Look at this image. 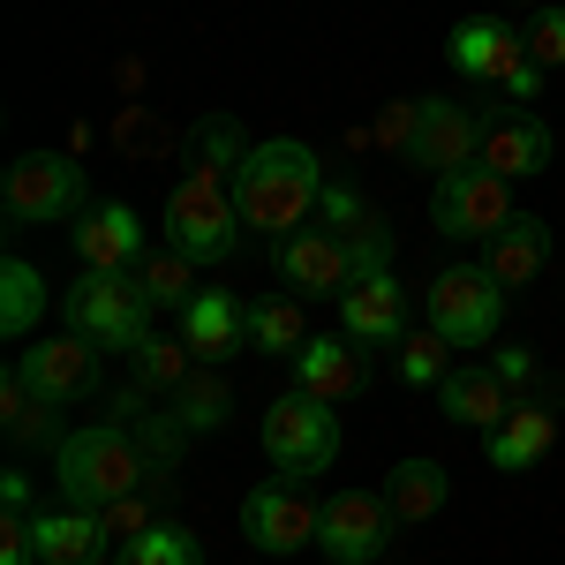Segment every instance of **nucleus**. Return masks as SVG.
<instances>
[{
  "label": "nucleus",
  "mask_w": 565,
  "mask_h": 565,
  "mask_svg": "<svg viewBox=\"0 0 565 565\" xmlns=\"http://www.w3.org/2000/svg\"><path fill=\"white\" fill-rule=\"evenodd\" d=\"M445 61L460 68V76H476V84H505L513 68L527 61V39L513 23H490V15H468L452 39H445Z\"/></svg>",
  "instance_id": "nucleus-14"
},
{
  "label": "nucleus",
  "mask_w": 565,
  "mask_h": 565,
  "mask_svg": "<svg viewBox=\"0 0 565 565\" xmlns=\"http://www.w3.org/2000/svg\"><path fill=\"white\" fill-rule=\"evenodd\" d=\"M415 114H423V98H415V106L399 98V106L385 114V143H415Z\"/></svg>",
  "instance_id": "nucleus-37"
},
{
  "label": "nucleus",
  "mask_w": 565,
  "mask_h": 565,
  "mask_svg": "<svg viewBox=\"0 0 565 565\" xmlns=\"http://www.w3.org/2000/svg\"><path fill=\"white\" fill-rule=\"evenodd\" d=\"M482 121L476 106H452V98H423V114H415V143H407V159L423 167V174H452V167H476L482 151Z\"/></svg>",
  "instance_id": "nucleus-12"
},
{
  "label": "nucleus",
  "mask_w": 565,
  "mask_h": 565,
  "mask_svg": "<svg viewBox=\"0 0 565 565\" xmlns=\"http://www.w3.org/2000/svg\"><path fill=\"white\" fill-rule=\"evenodd\" d=\"M196 143H204V159H196V167H242V159H249V151H242V136H234V121H204V129H196Z\"/></svg>",
  "instance_id": "nucleus-34"
},
{
  "label": "nucleus",
  "mask_w": 565,
  "mask_h": 565,
  "mask_svg": "<svg viewBox=\"0 0 565 565\" xmlns=\"http://www.w3.org/2000/svg\"><path fill=\"white\" fill-rule=\"evenodd\" d=\"M98 527H106V543H129V535H143V527H159V521H151V498L129 490V498L98 505Z\"/></svg>",
  "instance_id": "nucleus-32"
},
{
  "label": "nucleus",
  "mask_w": 565,
  "mask_h": 565,
  "mask_svg": "<svg viewBox=\"0 0 565 565\" xmlns=\"http://www.w3.org/2000/svg\"><path fill=\"white\" fill-rule=\"evenodd\" d=\"M181 340H189V354L196 362H226V354H242V340H249V309L234 302L226 287H196L189 295V309H181Z\"/></svg>",
  "instance_id": "nucleus-15"
},
{
  "label": "nucleus",
  "mask_w": 565,
  "mask_h": 565,
  "mask_svg": "<svg viewBox=\"0 0 565 565\" xmlns=\"http://www.w3.org/2000/svg\"><path fill=\"white\" fill-rule=\"evenodd\" d=\"M136 249H143V226H136L129 204H98V212H84V226H76V257H84V271H129Z\"/></svg>",
  "instance_id": "nucleus-19"
},
{
  "label": "nucleus",
  "mask_w": 565,
  "mask_h": 565,
  "mask_svg": "<svg viewBox=\"0 0 565 565\" xmlns=\"http://www.w3.org/2000/svg\"><path fill=\"white\" fill-rule=\"evenodd\" d=\"M114 565H204V551H196V535H189V527L159 521V527H143V535H129Z\"/></svg>",
  "instance_id": "nucleus-29"
},
{
  "label": "nucleus",
  "mask_w": 565,
  "mask_h": 565,
  "mask_svg": "<svg viewBox=\"0 0 565 565\" xmlns=\"http://www.w3.org/2000/svg\"><path fill=\"white\" fill-rule=\"evenodd\" d=\"M482 445H490V468L521 476V468H535V460L558 445V415H551V407H527V399H513V415L482 437Z\"/></svg>",
  "instance_id": "nucleus-21"
},
{
  "label": "nucleus",
  "mask_w": 565,
  "mask_h": 565,
  "mask_svg": "<svg viewBox=\"0 0 565 565\" xmlns=\"http://www.w3.org/2000/svg\"><path fill=\"white\" fill-rule=\"evenodd\" d=\"M437 407H445V423L490 437L505 415H513V385H505L498 370H452V377L437 385Z\"/></svg>",
  "instance_id": "nucleus-18"
},
{
  "label": "nucleus",
  "mask_w": 565,
  "mask_h": 565,
  "mask_svg": "<svg viewBox=\"0 0 565 565\" xmlns=\"http://www.w3.org/2000/svg\"><path fill=\"white\" fill-rule=\"evenodd\" d=\"M84 204V167L68 151H23L0 181V212L8 226H53Z\"/></svg>",
  "instance_id": "nucleus-7"
},
{
  "label": "nucleus",
  "mask_w": 565,
  "mask_h": 565,
  "mask_svg": "<svg viewBox=\"0 0 565 565\" xmlns=\"http://www.w3.org/2000/svg\"><path fill=\"white\" fill-rule=\"evenodd\" d=\"M136 271H143V287H151L159 309H189V295H196V257H181V249H159V257L136 264Z\"/></svg>",
  "instance_id": "nucleus-30"
},
{
  "label": "nucleus",
  "mask_w": 565,
  "mask_h": 565,
  "mask_svg": "<svg viewBox=\"0 0 565 565\" xmlns=\"http://www.w3.org/2000/svg\"><path fill=\"white\" fill-rule=\"evenodd\" d=\"M521 39H527V61L535 68H565V8H543Z\"/></svg>",
  "instance_id": "nucleus-33"
},
{
  "label": "nucleus",
  "mask_w": 565,
  "mask_h": 565,
  "mask_svg": "<svg viewBox=\"0 0 565 565\" xmlns=\"http://www.w3.org/2000/svg\"><path fill=\"white\" fill-rule=\"evenodd\" d=\"M249 348L264 354H302L309 348V332H302V309L287 302V295H271V302L249 309Z\"/></svg>",
  "instance_id": "nucleus-27"
},
{
  "label": "nucleus",
  "mask_w": 565,
  "mask_h": 565,
  "mask_svg": "<svg viewBox=\"0 0 565 565\" xmlns=\"http://www.w3.org/2000/svg\"><path fill=\"white\" fill-rule=\"evenodd\" d=\"M490 370H498L505 385H527V377H535V354H527V348H505L498 362H490Z\"/></svg>",
  "instance_id": "nucleus-38"
},
{
  "label": "nucleus",
  "mask_w": 565,
  "mask_h": 565,
  "mask_svg": "<svg viewBox=\"0 0 565 565\" xmlns=\"http://www.w3.org/2000/svg\"><path fill=\"white\" fill-rule=\"evenodd\" d=\"M340 309H348V340H370V348H399L407 340V287L392 271H362L340 295Z\"/></svg>",
  "instance_id": "nucleus-16"
},
{
  "label": "nucleus",
  "mask_w": 565,
  "mask_h": 565,
  "mask_svg": "<svg viewBox=\"0 0 565 565\" xmlns=\"http://www.w3.org/2000/svg\"><path fill=\"white\" fill-rule=\"evenodd\" d=\"M324 218H332V226H362V196H354V189H324Z\"/></svg>",
  "instance_id": "nucleus-36"
},
{
  "label": "nucleus",
  "mask_w": 565,
  "mask_h": 565,
  "mask_svg": "<svg viewBox=\"0 0 565 565\" xmlns=\"http://www.w3.org/2000/svg\"><path fill=\"white\" fill-rule=\"evenodd\" d=\"M354 385H362V362H354L348 332H340V340H309V348L295 354V392H317V399L340 407Z\"/></svg>",
  "instance_id": "nucleus-24"
},
{
  "label": "nucleus",
  "mask_w": 565,
  "mask_h": 565,
  "mask_svg": "<svg viewBox=\"0 0 565 565\" xmlns=\"http://www.w3.org/2000/svg\"><path fill=\"white\" fill-rule=\"evenodd\" d=\"M61 309H68V332H84L90 348L106 354H129L143 332H151V287H143V271H84L68 295H61Z\"/></svg>",
  "instance_id": "nucleus-3"
},
{
  "label": "nucleus",
  "mask_w": 565,
  "mask_h": 565,
  "mask_svg": "<svg viewBox=\"0 0 565 565\" xmlns=\"http://www.w3.org/2000/svg\"><path fill=\"white\" fill-rule=\"evenodd\" d=\"M234 242H242L234 189L212 167H189L167 189V249H181V257H196V264H218V257H234Z\"/></svg>",
  "instance_id": "nucleus-4"
},
{
  "label": "nucleus",
  "mask_w": 565,
  "mask_h": 565,
  "mask_svg": "<svg viewBox=\"0 0 565 565\" xmlns=\"http://www.w3.org/2000/svg\"><path fill=\"white\" fill-rule=\"evenodd\" d=\"M39 558L45 565H98V551H106V527H98V513H84V505H61V513H39Z\"/></svg>",
  "instance_id": "nucleus-23"
},
{
  "label": "nucleus",
  "mask_w": 565,
  "mask_h": 565,
  "mask_svg": "<svg viewBox=\"0 0 565 565\" xmlns=\"http://www.w3.org/2000/svg\"><path fill=\"white\" fill-rule=\"evenodd\" d=\"M129 354H136V385L143 392H174L181 377H189V362H196L189 340H159V332H143Z\"/></svg>",
  "instance_id": "nucleus-28"
},
{
  "label": "nucleus",
  "mask_w": 565,
  "mask_h": 565,
  "mask_svg": "<svg viewBox=\"0 0 565 565\" xmlns=\"http://www.w3.org/2000/svg\"><path fill=\"white\" fill-rule=\"evenodd\" d=\"M317 521H324V505H309L287 476L242 498V535L257 543L264 558H295L302 543H317Z\"/></svg>",
  "instance_id": "nucleus-10"
},
{
  "label": "nucleus",
  "mask_w": 565,
  "mask_h": 565,
  "mask_svg": "<svg viewBox=\"0 0 565 565\" xmlns=\"http://www.w3.org/2000/svg\"><path fill=\"white\" fill-rule=\"evenodd\" d=\"M271 271H279L295 295H309V302H332V295L354 287V249L332 226H295V234L271 242Z\"/></svg>",
  "instance_id": "nucleus-9"
},
{
  "label": "nucleus",
  "mask_w": 565,
  "mask_h": 565,
  "mask_svg": "<svg viewBox=\"0 0 565 565\" xmlns=\"http://www.w3.org/2000/svg\"><path fill=\"white\" fill-rule=\"evenodd\" d=\"M143 476H151V452L129 437V423H90V430L61 437V452H53V490H61V505H84V513L143 490Z\"/></svg>",
  "instance_id": "nucleus-2"
},
{
  "label": "nucleus",
  "mask_w": 565,
  "mask_h": 565,
  "mask_svg": "<svg viewBox=\"0 0 565 565\" xmlns=\"http://www.w3.org/2000/svg\"><path fill=\"white\" fill-rule=\"evenodd\" d=\"M0 505H8V513H31V482L8 476V482H0Z\"/></svg>",
  "instance_id": "nucleus-40"
},
{
  "label": "nucleus",
  "mask_w": 565,
  "mask_h": 565,
  "mask_svg": "<svg viewBox=\"0 0 565 565\" xmlns=\"http://www.w3.org/2000/svg\"><path fill=\"white\" fill-rule=\"evenodd\" d=\"M392 505L385 498H370V490H348V498H332L324 505V521H317V551L332 565H370L377 551L392 543Z\"/></svg>",
  "instance_id": "nucleus-11"
},
{
  "label": "nucleus",
  "mask_w": 565,
  "mask_h": 565,
  "mask_svg": "<svg viewBox=\"0 0 565 565\" xmlns=\"http://www.w3.org/2000/svg\"><path fill=\"white\" fill-rule=\"evenodd\" d=\"M445 354H452L445 332H407V340H399V377H407V385H445V377H452Z\"/></svg>",
  "instance_id": "nucleus-31"
},
{
  "label": "nucleus",
  "mask_w": 565,
  "mask_h": 565,
  "mask_svg": "<svg viewBox=\"0 0 565 565\" xmlns=\"http://www.w3.org/2000/svg\"><path fill=\"white\" fill-rule=\"evenodd\" d=\"M39 317H45L39 264L8 257V264H0V332H8V340H31V332H39Z\"/></svg>",
  "instance_id": "nucleus-25"
},
{
  "label": "nucleus",
  "mask_w": 565,
  "mask_h": 565,
  "mask_svg": "<svg viewBox=\"0 0 565 565\" xmlns=\"http://www.w3.org/2000/svg\"><path fill=\"white\" fill-rule=\"evenodd\" d=\"M39 558V527H31V513H8V527H0V565H31Z\"/></svg>",
  "instance_id": "nucleus-35"
},
{
  "label": "nucleus",
  "mask_w": 565,
  "mask_h": 565,
  "mask_svg": "<svg viewBox=\"0 0 565 565\" xmlns=\"http://www.w3.org/2000/svg\"><path fill=\"white\" fill-rule=\"evenodd\" d=\"M490 174L505 181H535L543 167H551V129L535 121V114H498L490 129H482V151H476Z\"/></svg>",
  "instance_id": "nucleus-17"
},
{
  "label": "nucleus",
  "mask_w": 565,
  "mask_h": 565,
  "mask_svg": "<svg viewBox=\"0 0 565 565\" xmlns=\"http://www.w3.org/2000/svg\"><path fill=\"white\" fill-rule=\"evenodd\" d=\"M513 181L490 174V167H452V174H437L430 189V226L437 234H452V242H490L498 226H513Z\"/></svg>",
  "instance_id": "nucleus-6"
},
{
  "label": "nucleus",
  "mask_w": 565,
  "mask_h": 565,
  "mask_svg": "<svg viewBox=\"0 0 565 565\" xmlns=\"http://www.w3.org/2000/svg\"><path fill=\"white\" fill-rule=\"evenodd\" d=\"M543 264H551V226H543V218H513V226H498V234L482 242V271H490L498 287H527Z\"/></svg>",
  "instance_id": "nucleus-20"
},
{
  "label": "nucleus",
  "mask_w": 565,
  "mask_h": 565,
  "mask_svg": "<svg viewBox=\"0 0 565 565\" xmlns=\"http://www.w3.org/2000/svg\"><path fill=\"white\" fill-rule=\"evenodd\" d=\"M445 498H452V482H445V468L437 460H399L385 476V505H392V521L399 527H423L445 513Z\"/></svg>",
  "instance_id": "nucleus-22"
},
{
  "label": "nucleus",
  "mask_w": 565,
  "mask_h": 565,
  "mask_svg": "<svg viewBox=\"0 0 565 565\" xmlns=\"http://www.w3.org/2000/svg\"><path fill=\"white\" fill-rule=\"evenodd\" d=\"M505 90H513L521 106H535V90H543V68H535V61H521V68L505 76Z\"/></svg>",
  "instance_id": "nucleus-39"
},
{
  "label": "nucleus",
  "mask_w": 565,
  "mask_h": 565,
  "mask_svg": "<svg viewBox=\"0 0 565 565\" xmlns=\"http://www.w3.org/2000/svg\"><path fill=\"white\" fill-rule=\"evenodd\" d=\"M264 452L287 482H309L340 460V423H332V399L317 392H279L264 407Z\"/></svg>",
  "instance_id": "nucleus-5"
},
{
  "label": "nucleus",
  "mask_w": 565,
  "mask_h": 565,
  "mask_svg": "<svg viewBox=\"0 0 565 565\" xmlns=\"http://www.w3.org/2000/svg\"><path fill=\"white\" fill-rule=\"evenodd\" d=\"M90 340L84 332H45L39 348H23L15 354V377L39 392L45 407H68V399H84L90 392V377H98V362H90Z\"/></svg>",
  "instance_id": "nucleus-13"
},
{
  "label": "nucleus",
  "mask_w": 565,
  "mask_h": 565,
  "mask_svg": "<svg viewBox=\"0 0 565 565\" xmlns=\"http://www.w3.org/2000/svg\"><path fill=\"white\" fill-rule=\"evenodd\" d=\"M309 204H324V167H317V151L295 143V136H271V143H249V159L234 167V212L242 226H257V234H295L309 218Z\"/></svg>",
  "instance_id": "nucleus-1"
},
{
  "label": "nucleus",
  "mask_w": 565,
  "mask_h": 565,
  "mask_svg": "<svg viewBox=\"0 0 565 565\" xmlns=\"http://www.w3.org/2000/svg\"><path fill=\"white\" fill-rule=\"evenodd\" d=\"M505 317V287L482 264H452L430 279V332H445L452 348H482Z\"/></svg>",
  "instance_id": "nucleus-8"
},
{
  "label": "nucleus",
  "mask_w": 565,
  "mask_h": 565,
  "mask_svg": "<svg viewBox=\"0 0 565 565\" xmlns=\"http://www.w3.org/2000/svg\"><path fill=\"white\" fill-rule=\"evenodd\" d=\"M167 399H174L167 415H174L189 437H196V430H218V423H226V407H234V392H226V377H218L212 362H204V370H189V377H181Z\"/></svg>",
  "instance_id": "nucleus-26"
}]
</instances>
